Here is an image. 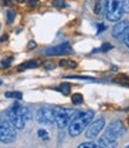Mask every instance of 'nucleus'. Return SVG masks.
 I'll return each mask as SVG.
<instances>
[{"label": "nucleus", "instance_id": "36", "mask_svg": "<svg viewBox=\"0 0 129 148\" xmlns=\"http://www.w3.org/2000/svg\"><path fill=\"white\" fill-rule=\"evenodd\" d=\"M0 84H3V81H0Z\"/></svg>", "mask_w": 129, "mask_h": 148}, {"label": "nucleus", "instance_id": "33", "mask_svg": "<svg viewBox=\"0 0 129 148\" xmlns=\"http://www.w3.org/2000/svg\"><path fill=\"white\" fill-rule=\"evenodd\" d=\"M59 65H60V66H67V60H65V59L60 60V62H59Z\"/></svg>", "mask_w": 129, "mask_h": 148}, {"label": "nucleus", "instance_id": "35", "mask_svg": "<svg viewBox=\"0 0 129 148\" xmlns=\"http://www.w3.org/2000/svg\"><path fill=\"white\" fill-rule=\"evenodd\" d=\"M18 3H25V0H17Z\"/></svg>", "mask_w": 129, "mask_h": 148}, {"label": "nucleus", "instance_id": "38", "mask_svg": "<svg viewBox=\"0 0 129 148\" xmlns=\"http://www.w3.org/2000/svg\"><path fill=\"white\" fill-rule=\"evenodd\" d=\"M0 29H1V25H0Z\"/></svg>", "mask_w": 129, "mask_h": 148}, {"label": "nucleus", "instance_id": "21", "mask_svg": "<svg viewBox=\"0 0 129 148\" xmlns=\"http://www.w3.org/2000/svg\"><path fill=\"white\" fill-rule=\"evenodd\" d=\"M96 147L98 146L95 142H83L78 146V148H96Z\"/></svg>", "mask_w": 129, "mask_h": 148}, {"label": "nucleus", "instance_id": "30", "mask_svg": "<svg viewBox=\"0 0 129 148\" xmlns=\"http://www.w3.org/2000/svg\"><path fill=\"white\" fill-rule=\"evenodd\" d=\"M27 47L30 49V50H32V49H36V47H37V43H36V42H33V40H31V42H29Z\"/></svg>", "mask_w": 129, "mask_h": 148}, {"label": "nucleus", "instance_id": "1", "mask_svg": "<svg viewBox=\"0 0 129 148\" xmlns=\"http://www.w3.org/2000/svg\"><path fill=\"white\" fill-rule=\"evenodd\" d=\"M94 119L93 110H84V112L76 113L72 120L69 123V135L72 138H76L90 125V122Z\"/></svg>", "mask_w": 129, "mask_h": 148}, {"label": "nucleus", "instance_id": "20", "mask_svg": "<svg viewBox=\"0 0 129 148\" xmlns=\"http://www.w3.org/2000/svg\"><path fill=\"white\" fill-rule=\"evenodd\" d=\"M52 5L55 7H58V8H63L67 6V3L65 0H52Z\"/></svg>", "mask_w": 129, "mask_h": 148}, {"label": "nucleus", "instance_id": "5", "mask_svg": "<svg viewBox=\"0 0 129 148\" xmlns=\"http://www.w3.org/2000/svg\"><path fill=\"white\" fill-rule=\"evenodd\" d=\"M76 113L77 112L75 109H68V108L55 109V123L57 125V127L59 129L67 128Z\"/></svg>", "mask_w": 129, "mask_h": 148}, {"label": "nucleus", "instance_id": "10", "mask_svg": "<svg viewBox=\"0 0 129 148\" xmlns=\"http://www.w3.org/2000/svg\"><path fill=\"white\" fill-rule=\"evenodd\" d=\"M129 31V21L127 20H122L117 24H115V26L113 27V31H111V36L114 38H120V37L124 36L127 32Z\"/></svg>", "mask_w": 129, "mask_h": 148}, {"label": "nucleus", "instance_id": "28", "mask_svg": "<svg viewBox=\"0 0 129 148\" xmlns=\"http://www.w3.org/2000/svg\"><path fill=\"white\" fill-rule=\"evenodd\" d=\"M39 5V0H29V7H36Z\"/></svg>", "mask_w": 129, "mask_h": 148}, {"label": "nucleus", "instance_id": "25", "mask_svg": "<svg viewBox=\"0 0 129 148\" xmlns=\"http://www.w3.org/2000/svg\"><path fill=\"white\" fill-rule=\"evenodd\" d=\"M123 13H129V0L123 1Z\"/></svg>", "mask_w": 129, "mask_h": 148}, {"label": "nucleus", "instance_id": "29", "mask_svg": "<svg viewBox=\"0 0 129 148\" xmlns=\"http://www.w3.org/2000/svg\"><path fill=\"white\" fill-rule=\"evenodd\" d=\"M67 66H69V68H76L77 66V63L76 62H73V60H67Z\"/></svg>", "mask_w": 129, "mask_h": 148}, {"label": "nucleus", "instance_id": "9", "mask_svg": "<svg viewBox=\"0 0 129 148\" xmlns=\"http://www.w3.org/2000/svg\"><path fill=\"white\" fill-rule=\"evenodd\" d=\"M104 126H106V120L104 119H98V120L94 121L93 123H90V126L88 127V129L85 132V138L89 139V140L95 139L101 133V130L104 128Z\"/></svg>", "mask_w": 129, "mask_h": 148}, {"label": "nucleus", "instance_id": "11", "mask_svg": "<svg viewBox=\"0 0 129 148\" xmlns=\"http://www.w3.org/2000/svg\"><path fill=\"white\" fill-rule=\"evenodd\" d=\"M40 65V60L38 59H31V60H26L21 63L20 65H18V70L19 71H25V70H29V69H36Z\"/></svg>", "mask_w": 129, "mask_h": 148}, {"label": "nucleus", "instance_id": "6", "mask_svg": "<svg viewBox=\"0 0 129 148\" xmlns=\"http://www.w3.org/2000/svg\"><path fill=\"white\" fill-rule=\"evenodd\" d=\"M6 117H7V120L12 123V125L14 126L16 129H24L25 125H26V122H25V120L23 119V116L20 115V113L16 109L14 106L6 110Z\"/></svg>", "mask_w": 129, "mask_h": 148}, {"label": "nucleus", "instance_id": "19", "mask_svg": "<svg viewBox=\"0 0 129 148\" xmlns=\"http://www.w3.org/2000/svg\"><path fill=\"white\" fill-rule=\"evenodd\" d=\"M6 97H12V98H17V100H21L23 94L19 91H14V92H6L5 94Z\"/></svg>", "mask_w": 129, "mask_h": 148}, {"label": "nucleus", "instance_id": "13", "mask_svg": "<svg viewBox=\"0 0 129 148\" xmlns=\"http://www.w3.org/2000/svg\"><path fill=\"white\" fill-rule=\"evenodd\" d=\"M57 90L60 91L64 96H68V95H70V91H71V85L69 83H62Z\"/></svg>", "mask_w": 129, "mask_h": 148}, {"label": "nucleus", "instance_id": "4", "mask_svg": "<svg viewBox=\"0 0 129 148\" xmlns=\"http://www.w3.org/2000/svg\"><path fill=\"white\" fill-rule=\"evenodd\" d=\"M123 1L124 0H107L106 4V18L109 21H119L123 16Z\"/></svg>", "mask_w": 129, "mask_h": 148}, {"label": "nucleus", "instance_id": "23", "mask_svg": "<svg viewBox=\"0 0 129 148\" xmlns=\"http://www.w3.org/2000/svg\"><path fill=\"white\" fill-rule=\"evenodd\" d=\"M67 78H77V79H84V81H93V82H96V81H97L96 78H93V77H85V76H67Z\"/></svg>", "mask_w": 129, "mask_h": 148}, {"label": "nucleus", "instance_id": "15", "mask_svg": "<svg viewBox=\"0 0 129 148\" xmlns=\"http://www.w3.org/2000/svg\"><path fill=\"white\" fill-rule=\"evenodd\" d=\"M115 82H117L122 85H128L129 87V77L126 76V75H119L115 77Z\"/></svg>", "mask_w": 129, "mask_h": 148}, {"label": "nucleus", "instance_id": "17", "mask_svg": "<svg viewBox=\"0 0 129 148\" xmlns=\"http://www.w3.org/2000/svg\"><path fill=\"white\" fill-rule=\"evenodd\" d=\"M111 49H113V45H111V44H109V43H104L99 49H96V50H94V52H98V51H101V52H107V51L111 50Z\"/></svg>", "mask_w": 129, "mask_h": 148}, {"label": "nucleus", "instance_id": "7", "mask_svg": "<svg viewBox=\"0 0 129 148\" xmlns=\"http://www.w3.org/2000/svg\"><path fill=\"white\" fill-rule=\"evenodd\" d=\"M37 122L40 125H52V123H55V109L40 108L37 113Z\"/></svg>", "mask_w": 129, "mask_h": 148}, {"label": "nucleus", "instance_id": "27", "mask_svg": "<svg viewBox=\"0 0 129 148\" xmlns=\"http://www.w3.org/2000/svg\"><path fill=\"white\" fill-rule=\"evenodd\" d=\"M107 29V26L106 25H103V24L102 23H99L98 24V25H97V34H99V33H102L103 31H104Z\"/></svg>", "mask_w": 129, "mask_h": 148}, {"label": "nucleus", "instance_id": "24", "mask_svg": "<svg viewBox=\"0 0 129 148\" xmlns=\"http://www.w3.org/2000/svg\"><path fill=\"white\" fill-rule=\"evenodd\" d=\"M101 8H102V5H101V0H96L95 8H94L95 14H99V13H101Z\"/></svg>", "mask_w": 129, "mask_h": 148}, {"label": "nucleus", "instance_id": "37", "mask_svg": "<svg viewBox=\"0 0 129 148\" xmlns=\"http://www.w3.org/2000/svg\"><path fill=\"white\" fill-rule=\"evenodd\" d=\"M128 123H129V119H128Z\"/></svg>", "mask_w": 129, "mask_h": 148}, {"label": "nucleus", "instance_id": "34", "mask_svg": "<svg viewBox=\"0 0 129 148\" xmlns=\"http://www.w3.org/2000/svg\"><path fill=\"white\" fill-rule=\"evenodd\" d=\"M7 39V36L6 34H4L3 37H1V38H0V43H4V40H6Z\"/></svg>", "mask_w": 129, "mask_h": 148}, {"label": "nucleus", "instance_id": "3", "mask_svg": "<svg viewBox=\"0 0 129 148\" xmlns=\"http://www.w3.org/2000/svg\"><path fill=\"white\" fill-rule=\"evenodd\" d=\"M17 139V130L7 117L0 119V142L12 143Z\"/></svg>", "mask_w": 129, "mask_h": 148}, {"label": "nucleus", "instance_id": "16", "mask_svg": "<svg viewBox=\"0 0 129 148\" xmlns=\"http://www.w3.org/2000/svg\"><path fill=\"white\" fill-rule=\"evenodd\" d=\"M37 134H38V136H39V139L43 140V141H49L50 140V135L45 129H39Z\"/></svg>", "mask_w": 129, "mask_h": 148}, {"label": "nucleus", "instance_id": "26", "mask_svg": "<svg viewBox=\"0 0 129 148\" xmlns=\"http://www.w3.org/2000/svg\"><path fill=\"white\" fill-rule=\"evenodd\" d=\"M44 68L46 70H52V69H55V64L52 62H46V63H44Z\"/></svg>", "mask_w": 129, "mask_h": 148}, {"label": "nucleus", "instance_id": "12", "mask_svg": "<svg viewBox=\"0 0 129 148\" xmlns=\"http://www.w3.org/2000/svg\"><path fill=\"white\" fill-rule=\"evenodd\" d=\"M16 109L18 110V112L20 113V115L23 116V119L25 120V122H27L31 120V114L29 112V109L26 107H23V106H19V104H14Z\"/></svg>", "mask_w": 129, "mask_h": 148}, {"label": "nucleus", "instance_id": "22", "mask_svg": "<svg viewBox=\"0 0 129 148\" xmlns=\"http://www.w3.org/2000/svg\"><path fill=\"white\" fill-rule=\"evenodd\" d=\"M12 62H13V57H8V58H6L5 60L1 62V68H5V69H6V68L11 66Z\"/></svg>", "mask_w": 129, "mask_h": 148}, {"label": "nucleus", "instance_id": "14", "mask_svg": "<svg viewBox=\"0 0 129 148\" xmlns=\"http://www.w3.org/2000/svg\"><path fill=\"white\" fill-rule=\"evenodd\" d=\"M83 95L82 94H73L71 96V102L75 104V106H80L83 103Z\"/></svg>", "mask_w": 129, "mask_h": 148}, {"label": "nucleus", "instance_id": "32", "mask_svg": "<svg viewBox=\"0 0 129 148\" xmlns=\"http://www.w3.org/2000/svg\"><path fill=\"white\" fill-rule=\"evenodd\" d=\"M3 3H4V5L10 6V5H12V0H3Z\"/></svg>", "mask_w": 129, "mask_h": 148}, {"label": "nucleus", "instance_id": "2", "mask_svg": "<svg viewBox=\"0 0 129 148\" xmlns=\"http://www.w3.org/2000/svg\"><path fill=\"white\" fill-rule=\"evenodd\" d=\"M126 134V128L121 121H114L110 123L104 134L98 140V147H110L121 136Z\"/></svg>", "mask_w": 129, "mask_h": 148}, {"label": "nucleus", "instance_id": "18", "mask_svg": "<svg viewBox=\"0 0 129 148\" xmlns=\"http://www.w3.org/2000/svg\"><path fill=\"white\" fill-rule=\"evenodd\" d=\"M6 18H7V23L8 24H12L16 19V12L13 10H8L7 13H6Z\"/></svg>", "mask_w": 129, "mask_h": 148}, {"label": "nucleus", "instance_id": "8", "mask_svg": "<svg viewBox=\"0 0 129 148\" xmlns=\"http://www.w3.org/2000/svg\"><path fill=\"white\" fill-rule=\"evenodd\" d=\"M71 53H73V50L68 42H64L59 45L49 47L45 51V55L47 56H63V55H71Z\"/></svg>", "mask_w": 129, "mask_h": 148}, {"label": "nucleus", "instance_id": "31", "mask_svg": "<svg viewBox=\"0 0 129 148\" xmlns=\"http://www.w3.org/2000/svg\"><path fill=\"white\" fill-rule=\"evenodd\" d=\"M123 40H124V44L129 47V32H127L126 34H124V38H123Z\"/></svg>", "mask_w": 129, "mask_h": 148}]
</instances>
